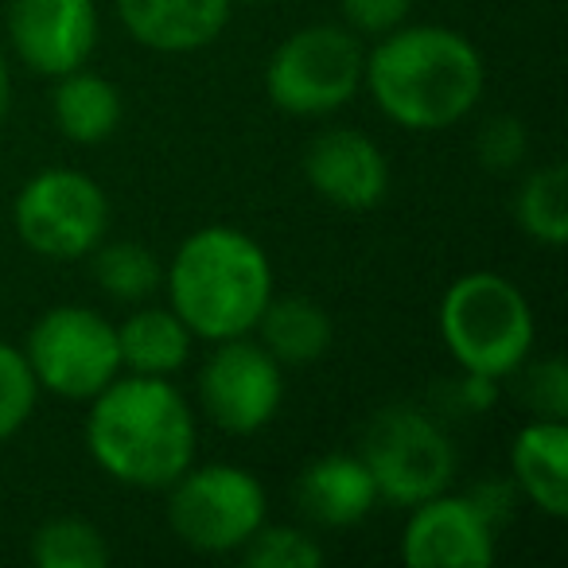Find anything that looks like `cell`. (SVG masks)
<instances>
[{"instance_id": "2e32d148", "label": "cell", "mask_w": 568, "mask_h": 568, "mask_svg": "<svg viewBox=\"0 0 568 568\" xmlns=\"http://www.w3.org/2000/svg\"><path fill=\"white\" fill-rule=\"evenodd\" d=\"M514 487L545 518H568V428L565 420L534 417L510 448Z\"/></svg>"}, {"instance_id": "5b68a950", "label": "cell", "mask_w": 568, "mask_h": 568, "mask_svg": "<svg viewBox=\"0 0 568 568\" xmlns=\"http://www.w3.org/2000/svg\"><path fill=\"white\" fill-rule=\"evenodd\" d=\"M366 51L343 24H308L293 32L265 63V94L281 113L327 118L363 90Z\"/></svg>"}, {"instance_id": "5bb4252c", "label": "cell", "mask_w": 568, "mask_h": 568, "mask_svg": "<svg viewBox=\"0 0 568 568\" xmlns=\"http://www.w3.org/2000/svg\"><path fill=\"white\" fill-rule=\"evenodd\" d=\"M234 0H118V20L141 48L191 55L226 32Z\"/></svg>"}, {"instance_id": "4fadbf2b", "label": "cell", "mask_w": 568, "mask_h": 568, "mask_svg": "<svg viewBox=\"0 0 568 568\" xmlns=\"http://www.w3.org/2000/svg\"><path fill=\"white\" fill-rule=\"evenodd\" d=\"M304 180L339 211H374L389 195V160L374 136L358 129H327L304 152Z\"/></svg>"}, {"instance_id": "4316f807", "label": "cell", "mask_w": 568, "mask_h": 568, "mask_svg": "<svg viewBox=\"0 0 568 568\" xmlns=\"http://www.w3.org/2000/svg\"><path fill=\"white\" fill-rule=\"evenodd\" d=\"M339 9L355 36H386L409 20L413 0H339Z\"/></svg>"}, {"instance_id": "83f0119b", "label": "cell", "mask_w": 568, "mask_h": 568, "mask_svg": "<svg viewBox=\"0 0 568 568\" xmlns=\"http://www.w3.org/2000/svg\"><path fill=\"white\" fill-rule=\"evenodd\" d=\"M467 498H471V503L483 510V518L498 529L503 521L514 518V506H518L521 495H518V487H514V479L510 483H506V479H483Z\"/></svg>"}, {"instance_id": "9a60e30c", "label": "cell", "mask_w": 568, "mask_h": 568, "mask_svg": "<svg viewBox=\"0 0 568 568\" xmlns=\"http://www.w3.org/2000/svg\"><path fill=\"white\" fill-rule=\"evenodd\" d=\"M296 498L312 521L347 529L371 518V510L378 506V483H374L371 467L363 464V456L332 452V456H320L304 467L301 483H296Z\"/></svg>"}, {"instance_id": "277c9868", "label": "cell", "mask_w": 568, "mask_h": 568, "mask_svg": "<svg viewBox=\"0 0 568 568\" xmlns=\"http://www.w3.org/2000/svg\"><path fill=\"white\" fill-rule=\"evenodd\" d=\"M440 339L459 371L503 382L518 374L534 351V308L510 276L475 268L456 276L444 293Z\"/></svg>"}, {"instance_id": "cb8c5ba5", "label": "cell", "mask_w": 568, "mask_h": 568, "mask_svg": "<svg viewBox=\"0 0 568 568\" xmlns=\"http://www.w3.org/2000/svg\"><path fill=\"white\" fill-rule=\"evenodd\" d=\"M237 552H242V560L250 568H320L324 565L320 541H312L304 529H293V526H261Z\"/></svg>"}, {"instance_id": "44dd1931", "label": "cell", "mask_w": 568, "mask_h": 568, "mask_svg": "<svg viewBox=\"0 0 568 568\" xmlns=\"http://www.w3.org/2000/svg\"><path fill=\"white\" fill-rule=\"evenodd\" d=\"M90 268H94V281L102 284V293H110L121 304H144L164 284V265L141 242L98 245L90 253Z\"/></svg>"}, {"instance_id": "8992f818", "label": "cell", "mask_w": 568, "mask_h": 568, "mask_svg": "<svg viewBox=\"0 0 568 568\" xmlns=\"http://www.w3.org/2000/svg\"><path fill=\"white\" fill-rule=\"evenodd\" d=\"M265 487L237 464H191L168 487V526L199 552H237L265 526Z\"/></svg>"}, {"instance_id": "d4e9b609", "label": "cell", "mask_w": 568, "mask_h": 568, "mask_svg": "<svg viewBox=\"0 0 568 568\" xmlns=\"http://www.w3.org/2000/svg\"><path fill=\"white\" fill-rule=\"evenodd\" d=\"M475 156H479V164L495 175L518 172L529 156V129L521 125L514 113H495V118H487L479 125Z\"/></svg>"}, {"instance_id": "52a82bcc", "label": "cell", "mask_w": 568, "mask_h": 568, "mask_svg": "<svg viewBox=\"0 0 568 568\" xmlns=\"http://www.w3.org/2000/svg\"><path fill=\"white\" fill-rule=\"evenodd\" d=\"M24 358L40 389L67 402H90L121 374L118 327L87 304H59L32 324Z\"/></svg>"}, {"instance_id": "d6986e66", "label": "cell", "mask_w": 568, "mask_h": 568, "mask_svg": "<svg viewBox=\"0 0 568 568\" xmlns=\"http://www.w3.org/2000/svg\"><path fill=\"white\" fill-rule=\"evenodd\" d=\"M121 371L149 374V378H172L183 371L195 347V335L187 332L172 308H141L118 327Z\"/></svg>"}, {"instance_id": "f1b7e54d", "label": "cell", "mask_w": 568, "mask_h": 568, "mask_svg": "<svg viewBox=\"0 0 568 568\" xmlns=\"http://www.w3.org/2000/svg\"><path fill=\"white\" fill-rule=\"evenodd\" d=\"M452 397H456V405L464 413H487V409H495V402H498V378L464 371L456 378V389H452Z\"/></svg>"}, {"instance_id": "8fae6325", "label": "cell", "mask_w": 568, "mask_h": 568, "mask_svg": "<svg viewBox=\"0 0 568 568\" xmlns=\"http://www.w3.org/2000/svg\"><path fill=\"white\" fill-rule=\"evenodd\" d=\"M94 0H9V40L28 71L63 79L90 63L98 48Z\"/></svg>"}, {"instance_id": "7402d4cb", "label": "cell", "mask_w": 568, "mask_h": 568, "mask_svg": "<svg viewBox=\"0 0 568 568\" xmlns=\"http://www.w3.org/2000/svg\"><path fill=\"white\" fill-rule=\"evenodd\" d=\"M32 560L40 568H105L110 545L105 534L87 518H51L36 529Z\"/></svg>"}, {"instance_id": "e0dca14e", "label": "cell", "mask_w": 568, "mask_h": 568, "mask_svg": "<svg viewBox=\"0 0 568 568\" xmlns=\"http://www.w3.org/2000/svg\"><path fill=\"white\" fill-rule=\"evenodd\" d=\"M261 347L281 366H312L332 351V316L308 296H273L261 312Z\"/></svg>"}, {"instance_id": "ac0fdd59", "label": "cell", "mask_w": 568, "mask_h": 568, "mask_svg": "<svg viewBox=\"0 0 568 568\" xmlns=\"http://www.w3.org/2000/svg\"><path fill=\"white\" fill-rule=\"evenodd\" d=\"M51 113H55L59 133L71 144H102L118 133L125 105H121V94L110 79L79 67V71L55 79Z\"/></svg>"}, {"instance_id": "603a6c76", "label": "cell", "mask_w": 568, "mask_h": 568, "mask_svg": "<svg viewBox=\"0 0 568 568\" xmlns=\"http://www.w3.org/2000/svg\"><path fill=\"white\" fill-rule=\"evenodd\" d=\"M40 402V382L24 358V347L0 339V444H9L32 420Z\"/></svg>"}, {"instance_id": "9c48e42d", "label": "cell", "mask_w": 568, "mask_h": 568, "mask_svg": "<svg viewBox=\"0 0 568 568\" xmlns=\"http://www.w3.org/2000/svg\"><path fill=\"white\" fill-rule=\"evenodd\" d=\"M12 222L32 253L48 261H79L102 245L110 230V199L87 172L48 168L20 187Z\"/></svg>"}, {"instance_id": "6da1fadb", "label": "cell", "mask_w": 568, "mask_h": 568, "mask_svg": "<svg viewBox=\"0 0 568 568\" xmlns=\"http://www.w3.org/2000/svg\"><path fill=\"white\" fill-rule=\"evenodd\" d=\"M363 87L394 125L440 133L479 105L487 87L483 55L464 32L444 24H402L366 51Z\"/></svg>"}, {"instance_id": "7a4b0ae2", "label": "cell", "mask_w": 568, "mask_h": 568, "mask_svg": "<svg viewBox=\"0 0 568 568\" xmlns=\"http://www.w3.org/2000/svg\"><path fill=\"white\" fill-rule=\"evenodd\" d=\"M195 413L168 378L125 374L90 397L87 448L113 483L168 490L195 464Z\"/></svg>"}, {"instance_id": "7c38bea8", "label": "cell", "mask_w": 568, "mask_h": 568, "mask_svg": "<svg viewBox=\"0 0 568 568\" xmlns=\"http://www.w3.org/2000/svg\"><path fill=\"white\" fill-rule=\"evenodd\" d=\"M402 529V560L409 568H490L498 557V529L467 495H440L409 506Z\"/></svg>"}, {"instance_id": "ba28073f", "label": "cell", "mask_w": 568, "mask_h": 568, "mask_svg": "<svg viewBox=\"0 0 568 568\" xmlns=\"http://www.w3.org/2000/svg\"><path fill=\"white\" fill-rule=\"evenodd\" d=\"M363 464L378 483V498L394 506H417L440 495L456 479V448L444 425L425 409L394 405L371 420L363 440Z\"/></svg>"}, {"instance_id": "30bf717a", "label": "cell", "mask_w": 568, "mask_h": 568, "mask_svg": "<svg viewBox=\"0 0 568 568\" xmlns=\"http://www.w3.org/2000/svg\"><path fill=\"white\" fill-rule=\"evenodd\" d=\"M199 405L222 433H261L284 405V366L250 335L214 343L199 371Z\"/></svg>"}, {"instance_id": "3957f363", "label": "cell", "mask_w": 568, "mask_h": 568, "mask_svg": "<svg viewBox=\"0 0 568 568\" xmlns=\"http://www.w3.org/2000/svg\"><path fill=\"white\" fill-rule=\"evenodd\" d=\"M164 284L168 308L195 339H242L273 301V265L253 234L214 222L183 237Z\"/></svg>"}, {"instance_id": "484cf974", "label": "cell", "mask_w": 568, "mask_h": 568, "mask_svg": "<svg viewBox=\"0 0 568 568\" xmlns=\"http://www.w3.org/2000/svg\"><path fill=\"white\" fill-rule=\"evenodd\" d=\"M521 397L534 409V417H549V420H565L568 413V366L565 358H541L526 371L521 382Z\"/></svg>"}, {"instance_id": "ffe728a7", "label": "cell", "mask_w": 568, "mask_h": 568, "mask_svg": "<svg viewBox=\"0 0 568 568\" xmlns=\"http://www.w3.org/2000/svg\"><path fill=\"white\" fill-rule=\"evenodd\" d=\"M514 219L521 234L537 245L560 250L568 242V172L565 164H545L521 180L514 195Z\"/></svg>"}, {"instance_id": "f546056e", "label": "cell", "mask_w": 568, "mask_h": 568, "mask_svg": "<svg viewBox=\"0 0 568 568\" xmlns=\"http://www.w3.org/2000/svg\"><path fill=\"white\" fill-rule=\"evenodd\" d=\"M9 110H12V71H9V59H4V51H0V125H4Z\"/></svg>"}]
</instances>
